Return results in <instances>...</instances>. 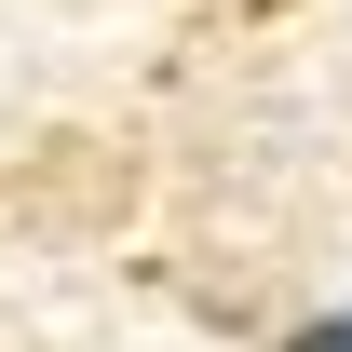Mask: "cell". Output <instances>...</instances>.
Returning <instances> with one entry per match:
<instances>
[{
	"label": "cell",
	"instance_id": "1",
	"mask_svg": "<svg viewBox=\"0 0 352 352\" xmlns=\"http://www.w3.org/2000/svg\"><path fill=\"white\" fill-rule=\"evenodd\" d=\"M285 352H352V311H339V325H298Z\"/></svg>",
	"mask_w": 352,
	"mask_h": 352
}]
</instances>
